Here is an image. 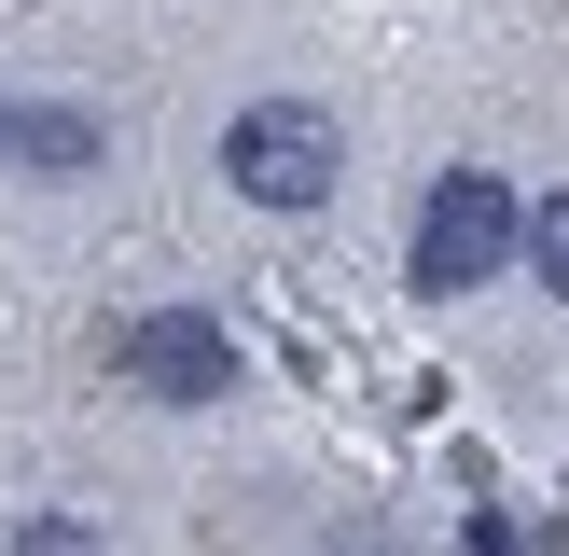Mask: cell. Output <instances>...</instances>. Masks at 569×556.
I'll use <instances>...</instances> for the list:
<instances>
[{"label": "cell", "mask_w": 569, "mask_h": 556, "mask_svg": "<svg viewBox=\"0 0 569 556\" xmlns=\"http://www.w3.org/2000/svg\"><path fill=\"white\" fill-rule=\"evenodd\" d=\"M515 265H528V195L500 181V167H431L417 209H403V278H417V306H472L487 278H515Z\"/></svg>", "instance_id": "6da1fadb"}, {"label": "cell", "mask_w": 569, "mask_h": 556, "mask_svg": "<svg viewBox=\"0 0 569 556\" xmlns=\"http://www.w3.org/2000/svg\"><path fill=\"white\" fill-rule=\"evenodd\" d=\"M222 181H237V209H278V222H306V209H333V181H348V126H333L320 98H237L222 111Z\"/></svg>", "instance_id": "7a4b0ae2"}, {"label": "cell", "mask_w": 569, "mask_h": 556, "mask_svg": "<svg viewBox=\"0 0 569 556\" xmlns=\"http://www.w3.org/2000/svg\"><path fill=\"white\" fill-rule=\"evenodd\" d=\"M111 376H126L139 404L194 417V404L237 389V334H222L209 306H139V320H111Z\"/></svg>", "instance_id": "3957f363"}, {"label": "cell", "mask_w": 569, "mask_h": 556, "mask_svg": "<svg viewBox=\"0 0 569 556\" xmlns=\"http://www.w3.org/2000/svg\"><path fill=\"white\" fill-rule=\"evenodd\" d=\"M98 167H111V126L83 98H14V83H0V181L70 195V181H98Z\"/></svg>", "instance_id": "277c9868"}, {"label": "cell", "mask_w": 569, "mask_h": 556, "mask_svg": "<svg viewBox=\"0 0 569 556\" xmlns=\"http://www.w3.org/2000/svg\"><path fill=\"white\" fill-rule=\"evenodd\" d=\"M528 278L569 306V181H542V195H528Z\"/></svg>", "instance_id": "5b68a950"}, {"label": "cell", "mask_w": 569, "mask_h": 556, "mask_svg": "<svg viewBox=\"0 0 569 556\" xmlns=\"http://www.w3.org/2000/svg\"><path fill=\"white\" fill-rule=\"evenodd\" d=\"M14 556H111L98 515H14Z\"/></svg>", "instance_id": "8992f818"}]
</instances>
